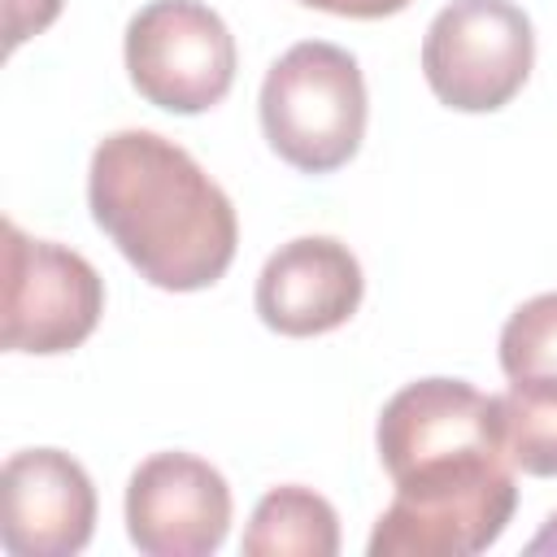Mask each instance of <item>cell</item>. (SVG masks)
Here are the masks:
<instances>
[{"mask_svg":"<svg viewBox=\"0 0 557 557\" xmlns=\"http://www.w3.org/2000/svg\"><path fill=\"white\" fill-rule=\"evenodd\" d=\"M527 553H557V513H548V518H544V527L531 535Z\"/></svg>","mask_w":557,"mask_h":557,"instance_id":"cell-16","label":"cell"},{"mask_svg":"<svg viewBox=\"0 0 557 557\" xmlns=\"http://www.w3.org/2000/svg\"><path fill=\"white\" fill-rule=\"evenodd\" d=\"M379 461L396 479L418 461L470 453V448H500L496 396H483L466 379H418L405 383L379 413L374 426Z\"/></svg>","mask_w":557,"mask_h":557,"instance_id":"cell-10","label":"cell"},{"mask_svg":"<svg viewBox=\"0 0 557 557\" xmlns=\"http://www.w3.org/2000/svg\"><path fill=\"white\" fill-rule=\"evenodd\" d=\"M96 531V487L61 448L13 453L0 470V544L13 557H70Z\"/></svg>","mask_w":557,"mask_h":557,"instance_id":"cell-8","label":"cell"},{"mask_svg":"<svg viewBox=\"0 0 557 557\" xmlns=\"http://www.w3.org/2000/svg\"><path fill=\"white\" fill-rule=\"evenodd\" d=\"M126 74L165 113H205L235 83V39L200 0H152L126 22Z\"/></svg>","mask_w":557,"mask_h":557,"instance_id":"cell-6","label":"cell"},{"mask_svg":"<svg viewBox=\"0 0 557 557\" xmlns=\"http://www.w3.org/2000/svg\"><path fill=\"white\" fill-rule=\"evenodd\" d=\"M261 131L300 174H331L352 161L366 135V78L348 48L326 39L292 44L261 83Z\"/></svg>","mask_w":557,"mask_h":557,"instance_id":"cell-3","label":"cell"},{"mask_svg":"<svg viewBox=\"0 0 557 557\" xmlns=\"http://www.w3.org/2000/svg\"><path fill=\"white\" fill-rule=\"evenodd\" d=\"M366 278L348 244L331 235L287 239L257 274V318L292 339L344 326L361 305Z\"/></svg>","mask_w":557,"mask_h":557,"instance_id":"cell-9","label":"cell"},{"mask_svg":"<svg viewBox=\"0 0 557 557\" xmlns=\"http://www.w3.org/2000/svg\"><path fill=\"white\" fill-rule=\"evenodd\" d=\"M379 513L370 557H474L492 548L513 509V466L500 448H470L409 466Z\"/></svg>","mask_w":557,"mask_h":557,"instance_id":"cell-2","label":"cell"},{"mask_svg":"<svg viewBox=\"0 0 557 557\" xmlns=\"http://www.w3.org/2000/svg\"><path fill=\"white\" fill-rule=\"evenodd\" d=\"M87 205L139 278L161 292L213 287L235 261L231 196L187 148L157 131H113L96 144Z\"/></svg>","mask_w":557,"mask_h":557,"instance_id":"cell-1","label":"cell"},{"mask_svg":"<svg viewBox=\"0 0 557 557\" xmlns=\"http://www.w3.org/2000/svg\"><path fill=\"white\" fill-rule=\"evenodd\" d=\"M244 553L248 557H335L339 553L335 505L300 483L265 492L248 518Z\"/></svg>","mask_w":557,"mask_h":557,"instance_id":"cell-11","label":"cell"},{"mask_svg":"<svg viewBox=\"0 0 557 557\" xmlns=\"http://www.w3.org/2000/svg\"><path fill=\"white\" fill-rule=\"evenodd\" d=\"M100 313L104 283L83 252L52 239H30L17 222H4L0 339L9 352H70L96 331Z\"/></svg>","mask_w":557,"mask_h":557,"instance_id":"cell-5","label":"cell"},{"mask_svg":"<svg viewBox=\"0 0 557 557\" xmlns=\"http://www.w3.org/2000/svg\"><path fill=\"white\" fill-rule=\"evenodd\" d=\"M57 13H61V0H4V44H9V52L22 39L52 26Z\"/></svg>","mask_w":557,"mask_h":557,"instance_id":"cell-14","label":"cell"},{"mask_svg":"<svg viewBox=\"0 0 557 557\" xmlns=\"http://www.w3.org/2000/svg\"><path fill=\"white\" fill-rule=\"evenodd\" d=\"M309 9H322V13H335V17H392L400 9H409L413 0H300Z\"/></svg>","mask_w":557,"mask_h":557,"instance_id":"cell-15","label":"cell"},{"mask_svg":"<svg viewBox=\"0 0 557 557\" xmlns=\"http://www.w3.org/2000/svg\"><path fill=\"white\" fill-rule=\"evenodd\" d=\"M500 444L513 470L553 479L557 474V383L527 379L496 396Z\"/></svg>","mask_w":557,"mask_h":557,"instance_id":"cell-12","label":"cell"},{"mask_svg":"<svg viewBox=\"0 0 557 557\" xmlns=\"http://www.w3.org/2000/svg\"><path fill=\"white\" fill-rule=\"evenodd\" d=\"M535 65L531 17L513 0H453L422 39V74L440 104L492 113L509 104Z\"/></svg>","mask_w":557,"mask_h":557,"instance_id":"cell-4","label":"cell"},{"mask_svg":"<svg viewBox=\"0 0 557 557\" xmlns=\"http://www.w3.org/2000/svg\"><path fill=\"white\" fill-rule=\"evenodd\" d=\"M231 531V487L191 453H152L126 483V535L144 557H209Z\"/></svg>","mask_w":557,"mask_h":557,"instance_id":"cell-7","label":"cell"},{"mask_svg":"<svg viewBox=\"0 0 557 557\" xmlns=\"http://www.w3.org/2000/svg\"><path fill=\"white\" fill-rule=\"evenodd\" d=\"M500 370L509 383H557V292L522 300L500 326Z\"/></svg>","mask_w":557,"mask_h":557,"instance_id":"cell-13","label":"cell"}]
</instances>
